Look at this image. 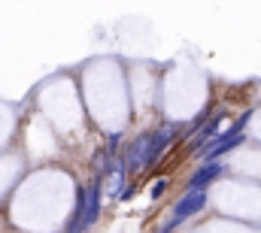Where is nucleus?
I'll return each mask as SVG.
<instances>
[{
	"label": "nucleus",
	"instance_id": "20e7f679",
	"mask_svg": "<svg viewBox=\"0 0 261 233\" xmlns=\"http://www.w3.org/2000/svg\"><path fill=\"white\" fill-rule=\"evenodd\" d=\"M100 200H103V182L100 179H94V182H88L85 185V230L100 218Z\"/></svg>",
	"mask_w": 261,
	"mask_h": 233
},
{
	"label": "nucleus",
	"instance_id": "7ed1b4c3",
	"mask_svg": "<svg viewBox=\"0 0 261 233\" xmlns=\"http://www.w3.org/2000/svg\"><path fill=\"white\" fill-rule=\"evenodd\" d=\"M225 170L228 167L222 161H203L195 173H192V179H189V191H206V185H213L216 179H222Z\"/></svg>",
	"mask_w": 261,
	"mask_h": 233
},
{
	"label": "nucleus",
	"instance_id": "39448f33",
	"mask_svg": "<svg viewBox=\"0 0 261 233\" xmlns=\"http://www.w3.org/2000/svg\"><path fill=\"white\" fill-rule=\"evenodd\" d=\"M149 167V136H137L130 142L128 155H125V170L128 173H140Z\"/></svg>",
	"mask_w": 261,
	"mask_h": 233
},
{
	"label": "nucleus",
	"instance_id": "f257e3e1",
	"mask_svg": "<svg viewBox=\"0 0 261 233\" xmlns=\"http://www.w3.org/2000/svg\"><path fill=\"white\" fill-rule=\"evenodd\" d=\"M249 118H252V109H246V112L237 118L225 133H219V136H216L203 152H200V158H203V161H222L228 152H234L237 145H243V142H246V133H243V130H246Z\"/></svg>",
	"mask_w": 261,
	"mask_h": 233
},
{
	"label": "nucleus",
	"instance_id": "6e6552de",
	"mask_svg": "<svg viewBox=\"0 0 261 233\" xmlns=\"http://www.w3.org/2000/svg\"><path fill=\"white\" fill-rule=\"evenodd\" d=\"M125 161H119V167L113 170V173L107 176V194H113V197H122L125 194Z\"/></svg>",
	"mask_w": 261,
	"mask_h": 233
},
{
	"label": "nucleus",
	"instance_id": "1a4fd4ad",
	"mask_svg": "<svg viewBox=\"0 0 261 233\" xmlns=\"http://www.w3.org/2000/svg\"><path fill=\"white\" fill-rule=\"evenodd\" d=\"M164 191H167V179H158V182L152 185V191H149V194H152V200H158Z\"/></svg>",
	"mask_w": 261,
	"mask_h": 233
},
{
	"label": "nucleus",
	"instance_id": "0eeeda50",
	"mask_svg": "<svg viewBox=\"0 0 261 233\" xmlns=\"http://www.w3.org/2000/svg\"><path fill=\"white\" fill-rule=\"evenodd\" d=\"M222 118H225V112H213V115L206 118V124H203V127H200V130L195 133V139H192V145H189V149H192L195 155H200V152H203V149H206V145H210V142H213L216 136H219Z\"/></svg>",
	"mask_w": 261,
	"mask_h": 233
},
{
	"label": "nucleus",
	"instance_id": "423d86ee",
	"mask_svg": "<svg viewBox=\"0 0 261 233\" xmlns=\"http://www.w3.org/2000/svg\"><path fill=\"white\" fill-rule=\"evenodd\" d=\"M176 124H164V127H158L155 133H149V167L164 155V149L173 142V136H176Z\"/></svg>",
	"mask_w": 261,
	"mask_h": 233
},
{
	"label": "nucleus",
	"instance_id": "f03ea898",
	"mask_svg": "<svg viewBox=\"0 0 261 233\" xmlns=\"http://www.w3.org/2000/svg\"><path fill=\"white\" fill-rule=\"evenodd\" d=\"M206 200H210L206 191H186V194L179 197V203L173 206V215H170V221H167V230H176L182 221H189L192 215H197V212L206 206Z\"/></svg>",
	"mask_w": 261,
	"mask_h": 233
}]
</instances>
